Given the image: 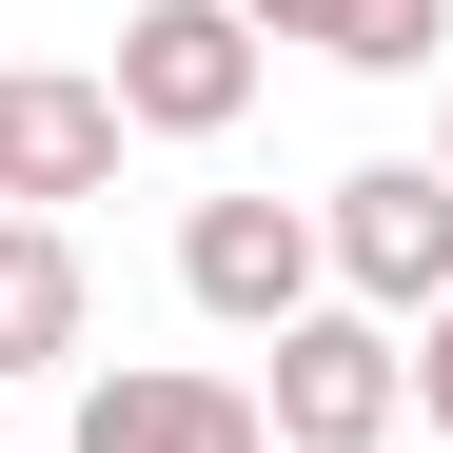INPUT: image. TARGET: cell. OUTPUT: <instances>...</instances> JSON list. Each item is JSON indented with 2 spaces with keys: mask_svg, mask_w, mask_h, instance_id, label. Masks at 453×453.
<instances>
[{
  "mask_svg": "<svg viewBox=\"0 0 453 453\" xmlns=\"http://www.w3.org/2000/svg\"><path fill=\"white\" fill-rule=\"evenodd\" d=\"M257 40H316L335 80H434L453 59V0H237Z\"/></svg>",
  "mask_w": 453,
  "mask_h": 453,
  "instance_id": "ba28073f",
  "label": "cell"
},
{
  "mask_svg": "<svg viewBox=\"0 0 453 453\" xmlns=\"http://www.w3.org/2000/svg\"><path fill=\"white\" fill-rule=\"evenodd\" d=\"M80 335H99L80 217H0V374H80Z\"/></svg>",
  "mask_w": 453,
  "mask_h": 453,
  "instance_id": "52a82bcc",
  "label": "cell"
},
{
  "mask_svg": "<svg viewBox=\"0 0 453 453\" xmlns=\"http://www.w3.org/2000/svg\"><path fill=\"white\" fill-rule=\"evenodd\" d=\"M257 80H276V40L237 20V0H138L119 59H99L119 138H237V119H257Z\"/></svg>",
  "mask_w": 453,
  "mask_h": 453,
  "instance_id": "7a4b0ae2",
  "label": "cell"
},
{
  "mask_svg": "<svg viewBox=\"0 0 453 453\" xmlns=\"http://www.w3.org/2000/svg\"><path fill=\"white\" fill-rule=\"evenodd\" d=\"M178 296H197L217 335L316 316V197H197V217H178Z\"/></svg>",
  "mask_w": 453,
  "mask_h": 453,
  "instance_id": "277c9868",
  "label": "cell"
},
{
  "mask_svg": "<svg viewBox=\"0 0 453 453\" xmlns=\"http://www.w3.org/2000/svg\"><path fill=\"white\" fill-rule=\"evenodd\" d=\"M395 355H414V414H434V434H453V296H434V316H414V335H395Z\"/></svg>",
  "mask_w": 453,
  "mask_h": 453,
  "instance_id": "9c48e42d",
  "label": "cell"
},
{
  "mask_svg": "<svg viewBox=\"0 0 453 453\" xmlns=\"http://www.w3.org/2000/svg\"><path fill=\"white\" fill-rule=\"evenodd\" d=\"M257 355H276V374H257V434H276V453H374V434H414V355L374 335V316H335V296L276 316Z\"/></svg>",
  "mask_w": 453,
  "mask_h": 453,
  "instance_id": "3957f363",
  "label": "cell"
},
{
  "mask_svg": "<svg viewBox=\"0 0 453 453\" xmlns=\"http://www.w3.org/2000/svg\"><path fill=\"white\" fill-rule=\"evenodd\" d=\"M316 296L374 316V335H414L434 296H453V178H434V158H355V178L316 197Z\"/></svg>",
  "mask_w": 453,
  "mask_h": 453,
  "instance_id": "6da1fadb",
  "label": "cell"
},
{
  "mask_svg": "<svg viewBox=\"0 0 453 453\" xmlns=\"http://www.w3.org/2000/svg\"><path fill=\"white\" fill-rule=\"evenodd\" d=\"M119 178V99L59 59H0V217H80Z\"/></svg>",
  "mask_w": 453,
  "mask_h": 453,
  "instance_id": "8992f818",
  "label": "cell"
},
{
  "mask_svg": "<svg viewBox=\"0 0 453 453\" xmlns=\"http://www.w3.org/2000/svg\"><path fill=\"white\" fill-rule=\"evenodd\" d=\"M80 453H276V434H257V374L119 355V374H80Z\"/></svg>",
  "mask_w": 453,
  "mask_h": 453,
  "instance_id": "5b68a950",
  "label": "cell"
},
{
  "mask_svg": "<svg viewBox=\"0 0 453 453\" xmlns=\"http://www.w3.org/2000/svg\"><path fill=\"white\" fill-rule=\"evenodd\" d=\"M434 178H453V59H434Z\"/></svg>",
  "mask_w": 453,
  "mask_h": 453,
  "instance_id": "30bf717a",
  "label": "cell"
}]
</instances>
